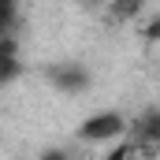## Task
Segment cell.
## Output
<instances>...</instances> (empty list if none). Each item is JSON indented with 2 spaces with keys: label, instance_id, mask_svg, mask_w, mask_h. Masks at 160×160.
I'll return each mask as SVG.
<instances>
[{
  "label": "cell",
  "instance_id": "obj_4",
  "mask_svg": "<svg viewBox=\"0 0 160 160\" xmlns=\"http://www.w3.org/2000/svg\"><path fill=\"white\" fill-rule=\"evenodd\" d=\"M130 130H138L145 142H160V108H149V112H145L142 119L134 123Z\"/></svg>",
  "mask_w": 160,
  "mask_h": 160
},
{
  "label": "cell",
  "instance_id": "obj_2",
  "mask_svg": "<svg viewBox=\"0 0 160 160\" xmlns=\"http://www.w3.org/2000/svg\"><path fill=\"white\" fill-rule=\"evenodd\" d=\"M22 75V56H19V45L11 41V34L0 38V89L11 86V82Z\"/></svg>",
  "mask_w": 160,
  "mask_h": 160
},
{
  "label": "cell",
  "instance_id": "obj_5",
  "mask_svg": "<svg viewBox=\"0 0 160 160\" xmlns=\"http://www.w3.org/2000/svg\"><path fill=\"white\" fill-rule=\"evenodd\" d=\"M15 19H19V4H15V0H0V38L11 34Z\"/></svg>",
  "mask_w": 160,
  "mask_h": 160
},
{
  "label": "cell",
  "instance_id": "obj_3",
  "mask_svg": "<svg viewBox=\"0 0 160 160\" xmlns=\"http://www.w3.org/2000/svg\"><path fill=\"white\" fill-rule=\"evenodd\" d=\"M52 82L60 89H67V93H78V89L89 86V75L82 67H52Z\"/></svg>",
  "mask_w": 160,
  "mask_h": 160
},
{
  "label": "cell",
  "instance_id": "obj_1",
  "mask_svg": "<svg viewBox=\"0 0 160 160\" xmlns=\"http://www.w3.org/2000/svg\"><path fill=\"white\" fill-rule=\"evenodd\" d=\"M75 134H78L82 142H108V138H123V134H130V123H127V116L104 108V112L86 116V119L78 123Z\"/></svg>",
  "mask_w": 160,
  "mask_h": 160
}]
</instances>
